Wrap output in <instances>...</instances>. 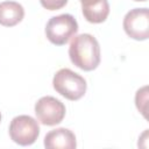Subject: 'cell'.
Instances as JSON below:
<instances>
[{
    "label": "cell",
    "mask_w": 149,
    "mask_h": 149,
    "mask_svg": "<svg viewBox=\"0 0 149 149\" xmlns=\"http://www.w3.org/2000/svg\"><path fill=\"white\" fill-rule=\"evenodd\" d=\"M24 9L16 1L0 2V24L3 27H14L22 21Z\"/></svg>",
    "instance_id": "9"
},
{
    "label": "cell",
    "mask_w": 149,
    "mask_h": 149,
    "mask_svg": "<svg viewBox=\"0 0 149 149\" xmlns=\"http://www.w3.org/2000/svg\"><path fill=\"white\" fill-rule=\"evenodd\" d=\"M126 34L136 41H144L149 37V10L148 8L130 9L122 22Z\"/></svg>",
    "instance_id": "6"
},
{
    "label": "cell",
    "mask_w": 149,
    "mask_h": 149,
    "mask_svg": "<svg viewBox=\"0 0 149 149\" xmlns=\"http://www.w3.org/2000/svg\"><path fill=\"white\" fill-rule=\"evenodd\" d=\"M78 31L77 20L71 14H61L49 19L45 26V36L55 45H64Z\"/></svg>",
    "instance_id": "3"
},
{
    "label": "cell",
    "mask_w": 149,
    "mask_h": 149,
    "mask_svg": "<svg viewBox=\"0 0 149 149\" xmlns=\"http://www.w3.org/2000/svg\"><path fill=\"white\" fill-rule=\"evenodd\" d=\"M147 86H143L142 88H140L137 92H136V95H135V102H136V107L137 109L143 114V116L146 118V104H147V100H148V94H147Z\"/></svg>",
    "instance_id": "10"
},
{
    "label": "cell",
    "mask_w": 149,
    "mask_h": 149,
    "mask_svg": "<svg viewBox=\"0 0 149 149\" xmlns=\"http://www.w3.org/2000/svg\"><path fill=\"white\" fill-rule=\"evenodd\" d=\"M80 3L84 17L91 23H101L109 14L107 0H85Z\"/></svg>",
    "instance_id": "8"
},
{
    "label": "cell",
    "mask_w": 149,
    "mask_h": 149,
    "mask_svg": "<svg viewBox=\"0 0 149 149\" xmlns=\"http://www.w3.org/2000/svg\"><path fill=\"white\" fill-rule=\"evenodd\" d=\"M71 62L84 71H92L100 63V45L91 34L76 35L69 47Z\"/></svg>",
    "instance_id": "1"
},
{
    "label": "cell",
    "mask_w": 149,
    "mask_h": 149,
    "mask_svg": "<svg viewBox=\"0 0 149 149\" xmlns=\"http://www.w3.org/2000/svg\"><path fill=\"white\" fill-rule=\"evenodd\" d=\"M8 133L16 144L31 146L40 135V126L30 115H17L10 121Z\"/></svg>",
    "instance_id": "4"
},
{
    "label": "cell",
    "mask_w": 149,
    "mask_h": 149,
    "mask_svg": "<svg viewBox=\"0 0 149 149\" xmlns=\"http://www.w3.org/2000/svg\"><path fill=\"white\" fill-rule=\"evenodd\" d=\"M40 2L48 10H57L64 7L68 0H40Z\"/></svg>",
    "instance_id": "11"
},
{
    "label": "cell",
    "mask_w": 149,
    "mask_h": 149,
    "mask_svg": "<svg viewBox=\"0 0 149 149\" xmlns=\"http://www.w3.org/2000/svg\"><path fill=\"white\" fill-rule=\"evenodd\" d=\"M52 86L57 93L69 100H79L86 92L87 84L84 77L70 69L58 70L52 79Z\"/></svg>",
    "instance_id": "2"
},
{
    "label": "cell",
    "mask_w": 149,
    "mask_h": 149,
    "mask_svg": "<svg viewBox=\"0 0 149 149\" xmlns=\"http://www.w3.org/2000/svg\"><path fill=\"white\" fill-rule=\"evenodd\" d=\"M64 104L51 95L42 97L35 104V114L37 121L44 126H55L63 121L65 116Z\"/></svg>",
    "instance_id": "5"
},
{
    "label": "cell",
    "mask_w": 149,
    "mask_h": 149,
    "mask_svg": "<svg viewBox=\"0 0 149 149\" xmlns=\"http://www.w3.org/2000/svg\"><path fill=\"white\" fill-rule=\"evenodd\" d=\"M135 1H147V0H135Z\"/></svg>",
    "instance_id": "12"
},
{
    "label": "cell",
    "mask_w": 149,
    "mask_h": 149,
    "mask_svg": "<svg viewBox=\"0 0 149 149\" xmlns=\"http://www.w3.org/2000/svg\"><path fill=\"white\" fill-rule=\"evenodd\" d=\"M0 122H1V113H0Z\"/></svg>",
    "instance_id": "13"
},
{
    "label": "cell",
    "mask_w": 149,
    "mask_h": 149,
    "mask_svg": "<svg viewBox=\"0 0 149 149\" xmlns=\"http://www.w3.org/2000/svg\"><path fill=\"white\" fill-rule=\"evenodd\" d=\"M47 149H74L77 147L76 135L68 128H56L47 133L44 137Z\"/></svg>",
    "instance_id": "7"
},
{
    "label": "cell",
    "mask_w": 149,
    "mask_h": 149,
    "mask_svg": "<svg viewBox=\"0 0 149 149\" xmlns=\"http://www.w3.org/2000/svg\"><path fill=\"white\" fill-rule=\"evenodd\" d=\"M79 1H80V2H83V1H85V0H79Z\"/></svg>",
    "instance_id": "14"
}]
</instances>
